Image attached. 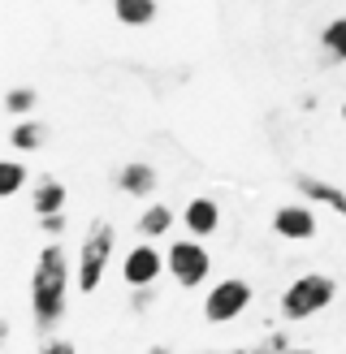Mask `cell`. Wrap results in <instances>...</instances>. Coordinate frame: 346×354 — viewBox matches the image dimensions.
<instances>
[{
  "label": "cell",
  "mask_w": 346,
  "mask_h": 354,
  "mask_svg": "<svg viewBox=\"0 0 346 354\" xmlns=\"http://www.w3.org/2000/svg\"><path fill=\"white\" fill-rule=\"evenodd\" d=\"M69 286H74V259L61 242H48L30 268V320L39 333H52L65 320Z\"/></svg>",
  "instance_id": "cell-1"
},
{
  "label": "cell",
  "mask_w": 346,
  "mask_h": 354,
  "mask_svg": "<svg viewBox=\"0 0 346 354\" xmlns=\"http://www.w3.org/2000/svg\"><path fill=\"white\" fill-rule=\"evenodd\" d=\"M113 251H117V229L109 221H91V229L82 234V246L74 255V290L78 294H95L104 286Z\"/></svg>",
  "instance_id": "cell-2"
},
{
  "label": "cell",
  "mask_w": 346,
  "mask_h": 354,
  "mask_svg": "<svg viewBox=\"0 0 346 354\" xmlns=\"http://www.w3.org/2000/svg\"><path fill=\"white\" fill-rule=\"evenodd\" d=\"M334 298H338V281L329 272H303V277H294L290 286L282 290L277 311H282V320L303 324V320H311V315H320V311L334 307Z\"/></svg>",
  "instance_id": "cell-3"
},
{
  "label": "cell",
  "mask_w": 346,
  "mask_h": 354,
  "mask_svg": "<svg viewBox=\"0 0 346 354\" xmlns=\"http://www.w3.org/2000/svg\"><path fill=\"white\" fill-rule=\"evenodd\" d=\"M255 303V286L251 281H242V277H221L208 286L203 294V320L208 324H230L238 320L242 311H247Z\"/></svg>",
  "instance_id": "cell-4"
},
{
  "label": "cell",
  "mask_w": 346,
  "mask_h": 354,
  "mask_svg": "<svg viewBox=\"0 0 346 354\" xmlns=\"http://www.w3.org/2000/svg\"><path fill=\"white\" fill-rule=\"evenodd\" d=\"M165 255H169L173 286H182V290H199L208 281V272H212V255H208L203 238H178Z\"/></svg>",
  "instance_id": "cell-5"
},
{
  "label": "cell",
  "mask_w": 346,
  "mask_h": 354,
  "mask_svg": "<svg viewBox=\"0 0 346 354\" xmlns=\"http://www.w3.org/2000/svg\"><path fill=\"white\" fill-rule=\"evenodd\" d=\"M169 272V255L156 251V242H134L126 255H121V281H126V290H143V286H156Z\"/></svg>",
  "instance_id": "cell-6"
},
{
  "label": "cell",
  "mask_w": 346,
  "mask_h": 354,
  "mask_svg": "<svg viewBox=\"0 0 346 354\" xmlns=\"http://www.w3.org/2000/svg\"><path fill=\"white\" fill-rule=\"evenodd\" d=\"M273 234L286 238V242H311L320 234V221H316V207L311 203H286L273 212Z\"/></svg>",
  "instance_id": "cell-7"
},
{
  "label": "cell",
  "mask_w": 346,
  "mask_h": 354,
  "mask_svg": "<svg viewBox=\"0 0 346 354\" xmlns=\"http://www.w3.org/2000/svg\"><path fill=\"white\" fill-rule=\"evenodd\" d=\"M182 225L190 238H212L221 229V203L208 199V194H195L186 207H182Z\"/></svg>",
  "instance_id": "cell-8"
},
{
  "label": "cell",
  "mask_w": 346,
  "mask_h": 354,
  "mask_svg": "<svg viewBox=\"0 0 346 354\" xmlns=\"http://www.w3.org/2000/svg\"><path fill=\"white\" fill-rule=\"evenodd\" d=\"M294 190H299L307 203H320V207L338 212V216L346 221V190H338L334 182H325V177H311V173H299V177H294Z\"/></svg>",
  "instance_id": "cell-9"
},
{
  "label": "cell",
  "mask_w": 346,
  "mask_h": 354,
  "mask_svg": "<svg viewBox=\"0 0 346 354\" xmlns=\"http://www.w3.org/2000/svg\"><path fill=\"white\" fill-rule=\"evenodd\" d=\"M156 186H161V177H156V169L147 160H130L117 169V190H126L130 199H152Z\"/></svg>",
  "instance_id": "cell-10"
},
{
  "label": "cell",
  "mask_w": 346,
  "mask_h": 354,
  "mask_svg": "<svg viewBox=\"0 0 346 354\" xmlns=\"http://www.w3.org/2000/svg\"><path fill=\"white\" fill-rule=\"evenodd\" d=\"M65 207H69L65 182H61V177H39L35 190H30V212H35V216H57V212H65Z\"/></svg>",
  "instance_id": "cell-11"
},
{
  "label": "cell",
  "mask_w": 346,
  "mask_h": 354,
  "mask_svg": "<svg viewBox=\"0 0 346 354\" xmlns=\"http://www.w3.org/2000/svg\"><path fill=\"white\" fill-rule=\"evenodd\" d=\"M169 229H173V207H169V203H147L143 212H138V221H134V234L147 238V242L165 238Z\"/></svg>",
  "instance_id": "cell-12"
},
{
  "label": "cell",
  "mask_w": 346,
  "mask_h": 354,
  "mask_svg": "<svg viewBox=\"0 0 346 354\" xmlns=\"http://www.w3.org/2000/svg\"><path fill=\"white\" fill-rule=\"evenodd\" d=\"M44 143H48V126H44V121H35V113L13 121V130H9V147L13 151H39Z\"/></svg>",
  "instance_id": "cell-13"
},
{
  "label": "cell",
  "mask_w": 346,
  "mask_h": 354,
  "mask_svg": "<svg viewBox=\"0 0 346 354\" xmlns=\"http://www.w3.org/2000/svg\"><path fill=\"white\" fill-rule=\"evenodd\" d=\"M113 17L130 30H143L156 22V0H113Z\"/></svg>",
  "instance_id": "cell-14"
},
{
  "label": "cell",
  "mask_w": 346,
  "mask_h": 354,
  "mask_svg": "<svg viewBox=\"0 0 346 354\" xmlns=\"http://www.w3.org/2000/svg\"><path fill=\"white\" fill-rule=\"evenodd\" d=\"M26 177L30 173H26L22 160H5V165H0V199H13V194L26 186Z\"/></svg>",
  "instance_id": "cell-15"
},
{
  "label": "cell",
  "mask_w": 346,
  "mask_h": 354,
  "mask_svg": "<svg viewBox=\"0 0 346 354\" xmlns=\"http://www.w3.org/2000/svg\"><path fill=\"white\" fill-rule=\"evenodd\" d=\"M35 104H39V95H35V86H13V91L5 95V113L17 121V117H30Z\"/></svg>",
  "instance_id": "cell-16"
},
{
  "label": "cell",
  "mask_w": 346,
  "mask_h": 354,
  "mask_svg": "<svg viewBox=\"0 0 346 354\" xmlns=\"http://www.w3.org/2000/svg\"><path fill=\"white\" fill-rule=\"evenodd\" d=\"M320 44H325L329 57L346 61V17H334V22H329V26L320 30Z\"/></svg>",
  "instance_id": "cell-17"
},
{
  "label": "cell",
  "mask_w": 346,
  "mask_h": 354,
  "mask_svg": "<svg viewBox=\"0 0 346 354\" xmlns=\"http://www.w3.org/2000/svg\"><path fill=\"white\" fill-rule=\"evenodd\" d=\"M35 354H78V346L69 337H57V333H44V342H39Z\"/></svg>",
  "instance_id": "cell-18"
},
{
  "label": "cell",
  "mask_w": 346,
  "mask_h": 354,
  "mask_svg": "<svg viewBox=\"0 0 346 354\" xmlns=\"http://www.w3.org/2000/svg\"><path fill=\"white\" fill-rule=\"evenodd\" d=\"M39 229H44L48 238H57L61 229H65V212H57V216H39Z\"/></svg>",
  "instance_id": "cell-19"
},
{
  "label": "cell",
  "mask_w": 346,
  "mask_h": 354,
  "mask_svg": "<svg viewBox=\"0 0 346 354\" xmlns=\"http://www.w3.org/2000/svg\"><path fill=\"white\" fill-rule=\"evenodd\" d=\"M152 303H156V294H152V286H143V290H134V298H130V307H134V311H147Z\"/></svg>",
  "instance_id": "cell-20"
},
{
  "label": "cell",
  "mask_w": 346,
  "mask_h": 354,
  "mask_svg": "<svg viewBox=\"0 0 346 354\" xmlns=\"http://www.w3.org/2000/svg\"><path fill=\"white\" fill-rule=\"evenodd\" d=\"M290 342H286V333H268V342H264V354H282Z\"/></svg>",
  "instance_id": "cell-21"
},
{
  "label": "cell",
  "mask_w": 346,
  "mask_h": 354,
  "mask_svg": "<svg viewBox=\"0 0 346 354\" xmlns=\"http://www.w3.org/2000/svg\"><path fill=\"white\" fill-rule=\"evenodd\" d=\"M143 354H173V346H165V342H156V346H147Z\"/></svg>",
  "instance_id": "cell-22"
},
{
  "label": "cell",
  "mask_w": 346,
  "mask_h": 354,
  "mask_svg": "<svg viewBox=\"0 0 346 354\" xmlns=\"http://www.w3.org/2000/svg\"><path fill=\"white\" fill-rule=\"evenodd\" d=\"M282 354H316V350H307V346H286Z\"/></svg>",
  "instance_id": "cell-23"
},
{
  "label": "cell",
  "mask_w": 346,
  "mask_h": 354,
  "mask_svg": "<svg viewBox=\"0 0 346 354\" xmlns=\"http://www.w3.org/2000/svg\"><path fill=\"white\" fill-rule=\"evenodd\" d=\"M203 354H251V350H203Z\"/></svg>",
  "instance_id": "cell-24"
},
{
  "label": "cell",
  "mask_w": 346,
  "mask_h": 354,
  "mask_svg": "<svg viewBox=\"0 0 346 354\" xmlns=\"http://www.w3.org/2000/svg\"><path fill=\"white\" fill-rule=\"evenodd\" d=\"M342 121H346V104H342Z\"/></svg>",
  "instance_id": "cell-25"
}]
</instances>
